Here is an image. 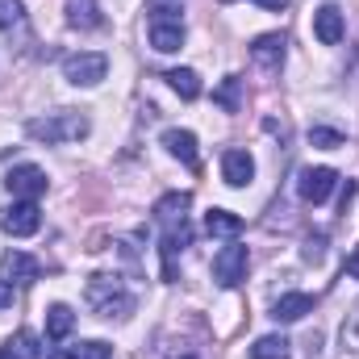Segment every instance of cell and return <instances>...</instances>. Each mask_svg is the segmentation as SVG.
<instances>
[{"label": "cell", "instance_id": "6da1fadb", "mask_svg": "<svg viewBox=\"0 0 359 359\" xmlns=\"http://www.w3.org/2000/svg\"><path fill=\"white\" fill-rule=\"evenodd\" d=\"M84 297H88V305L100 318H130V313H134V292H130V284H126L121 276H113V271L88 276Z\"/></svg>", "mask_w": 359, "mask_h": 359}, {"label": "cell", "instance_id": "7a4b0ae2", "mask_svg": "<svg viewBox=\"0 0 359 359\" xmlns=\"http://www.w3.org/2000/svg\"><path fill=\"white\" fill-rule=\"evenodd\" d=\"M25 130H29V138H38V142H46V147H59V142H80V138H88L92 121H88V113H80V109H59V113L34 117Z\"/></svg>", "mask_w": 359, "mask_h": 359}, {"label": "cell", "instance_id": "3957f363", "mask_svg": "<svg viewBox=\"0 0 359 359\" xmlns=\"http://www.w3.org/2000/svg\"><path fill=\"white\" fill-rule=\"evenodd\" d=\"M147 21H151V46L159 55H172L184 46V13L176 4H147Z\"/></svg>", "mask_w": 359, "mask_h": 359}, {"label": "cell", "instance_id": "277c9868", "mask_svg": "<svg viewBox=\"0 0 359 359\" xmlns=\"http://www.w3.org/2000/svg\"><path fill=\"white\" fill-rule=\"evenodd\" d=\"M104 72H109V59L96 55V50H80V55H67V59H63V76H67V84H76V88L100 84Z\"/></svg>", "mask_w": 359, "mask_h": 359}, {"label": "cell", "instance_id": "5b68a950", "mask_svg": "<svg viewBox=\"0 0 359 359\" xmlns=\"http://www.w3.org/2000/svg\"><path fill=\"white\" fill-rule=\"evenodd\" d=\"M38 226H42V213L34 201H13L0 209V230L13 238H29V234H38Z\"/></svg>", "mask_w": 359, "mask_h": 359}, {"label": "cell", "instance_id": "8992f818", "mask_svg": "<svg viewBox=\"0 0 359 359\" xmlns=\"http://www.w3.org/2000/svg\"><path fill=\"white\" fill-rule=\"evenodd\" d=\"M247 264H251L247 247L230 243V247H222V251L213 255V280H217L222 288H234V284H243V280H247Z\"/></svg>", "mask_w": 359, "mask_h": 359}, {"label": "cell", "instance_id": "52a82bcc", "mask_svg": "<svg viewBox=\"0 0 359 359\" xmlns=\"http://www.w3.org/2000/svg\"><path fill=\"white\" fill-rule=\"evenodd\" d=\"M334 184H339L334 168H305L301 180H297V196H301L305 205H322V201L334 192Z\"/></svg>", "mask_w": 359, "mask_h": 359}, {"label": "cell", "instance_id": "ba28073f", "mask_svg": "<svg viewBox=\"0 0 359 359\" xmlns=\"http://www.w3.org/2000/svg\"><path fill=\"white\" fill-rule=\"evenodd\" d=\"M4 188H8L13 196H21V201H34V196L46 192V172L34 168V163H21V168H13V172L4 176Z\"/></svg>", "mask_w": 359, "mask_h": 359}, {"label": "cell", "instance_id": "9c48e42d", "mask_svg": "<svg viewBox=\"0 0 359 359\" xmlns=\"http://www.w3.org/2000/svg\"><path fill=\"white\" fill-rule=\"evenodd\" d=\"M343 34H347V17H343V8H339V4H322V8L313 13V38H318L322 46H339Z\"/></svg>", "mask_w": 359, "mask_h": 359}, {"label": "cell", "instance_id": "30bf717a", "mask_svg": "<svg viewBox=\"0 0 359 359\" xmlns=\"http://www.w3.org/2000/svg\"><path fill=\"white\" fill-rule=\"evenodd\" d=\"M38 276H42V264L34 255H25V251H8L0 259V280L4 284H34Z\"/></svg>", "mask_w": 359, "mask_h": 359}, {"label": "cell", "instance_id": "8fae6325", "mask_svg": "<svg viewBox=\"0 0 359 359\" xmlns=\"http://www.w3.org/2000/svg\"><path fill=\"white\" fill-rule=\"evenodd\" d=\"M284 50H288V38L284 34H259L251 42V59L264 67V72H280L284 67Z\"/></svg>", "mask_w": 359, "mask_h": 359}, {"label": "cell", "instance_id": "7c38bea8", "mask_svg": "<svg viewBox=\"0 0 359 359\" xmlns=\"http://www.w3.org/2000/svg\"><path fill=\"white\" fill-rule=\"evenodd\" d=\"M188 205H192L188 192H168V196H159V201H155V222H159L163 230L184 226V222H188Z\"/></svg>", "mask_w": 359, "mask_h": 359}, {"label": "cell", "instance_id": "4fadbf2b", "mask_svg": "<svg viewBox=\"0 0 359 359\" xmlns=\"http://www.w3.org/2000/svg\"><path fill=\"white\" fill-rule=\"evenodd\" d=\"M251 176H255V159L247 155V151H226L222 155V180L230 184V188H243V184H251Z\"/></svg>", "mask_w": 359, "mask_h": 359}, {"label": "cell", "instance_id": "5bb4252c", "mask_svg": "<svg viewBox=\"0 0 359 359\" xmlns=\"http://www.w3.org/2000/svg\"><path fill=\"white\" fill-rule=\"evenodd\" d=\"M163 151L168 155H176L184 168H196V134L192 130H163Z\"/></svg>", "mask_w": 359, "mask_h": 359}, {"label": "cell", "instance_id": "9a60e30c", "mask_svg": "<svg viewBox=\"0 0 359 359\" xmlns=\"http://www.w3.org/2000/svg\"><path fill=\"white\" fill-rule=\"evenodd\" d=\"M305 313H313V297H309V292H284V297L271 305V318H276V322H301Z\"/></svg>", "mask_w": 359, "mask_h": 359}, {"label": "cell", "instance_id": "2e32d148", "mask_svg": "<svg viewBox=\"0 0 359 359\" xmlns=\"http://www.w3.org/2000/svg\"><path fill=\"white\" fill-rule=\"evenodd\" d=\"M205 230H209L213 238H238V234H243V217L230 213V209H209V213H205Z\"/></svg>", "mask_w": 359, "mask_h": 359}, {"label": "cell", "instance_id": "e0dca14e", "mask_svg": "<svg viewBox=\"0 0 359 359\" xmlns=\"http://www.w3.org/2000/svg\"><path fill=\"white\" fill-rule=\"evenodd\" d=\"M100 8L96 0H67V25L72 29H100Z\"/></svg>", "mask_w": 359, "mask_h": 359}, {"label": "cell", "instance_id": "ac0fdd59", "mask_svg": "<svg viewBox=\"0 0 359 359\" xmlns=\"http://www.w3.org/2000/svg\"><path fill=\"white\" fill-rule=\"evenodd\" d=\"M72 326H76V313H72L67 305H50V309H46V339H50V343H63V339L72 334Z\"/></svg>", "mask_w": 359, "mask_h": 359}, {"label": "cell", "instance_id": "d6986e66", "mask_svg": "<svg viewBox=\"0 0 359 359\" xmlns=\"http://www.w3.org/2000/svg\"><path fill=\"white\" fill-rule=\"evenodd\" d=\"M213 104L226 109V113H238V109H243V80H238V76H226V80L217 84V92H213Z\"/></svg>", "mask_w": 359, "mask_h": 359}, {"label": "cell", "instance_id": "ffe728a7", "mask_svg": "<svg viewBox=\"0 0 359 359\" xmlns=\"http://www.w3.org/2000/svg\"><path fill=\"white\" fill-rule=\"evenodd\" d=\"M163 80L172 84V92H180L184 100H196L201 96V76L192 67H176V72H163Z\"/></svg>", "mask_w": 359, "mask_h": 359}, {"label": "cell", "instance_id": "44dd1931", "mask_svg": "<svg viewBox=\"0 0 359 359\" xmlns=\"http://www.w3.org/2000/svg\"><path fill=\"white\" fill-rule=\"evenodd\" d=\"M288 347H292V343H288L284 334H264V339L251 347V359H292Z\"/></svg>", "mask_w": 359, "mask_h": 359}, {"label": "cell", "instance_id": "7402d4cb", "mask_svg": "<svg viewBox=\"0 0 359 359\" xmlns=\"http://www.w3.org/2000/svg\"><path fill=\"white\" fill-rule=\"evenodd\" d=\"M42 359H113V347H109V343H100V339H88V343L67 347L63 355H42Z\"/></svg>", "mask_w": 359, "mask_h": 359}, {"label": "cell", "instance_id": "603a6c76", "mask_svg": "<svg viewBox=\"0 0 359 359\" xmlns=\"http://www.w3.org/2000/svg\"><path fill=\"white\" fill-rule=\"evenodd\" d=\"M0 29L4 34H25V8H21V0H0Z\"/></svg>", "mask_w": 359, "mask_h": 359}, {"label": "cell", "instance_id": "cb8c5ba5", "mask_svg": "<svg viewBox=\"0 0 359 359\" xmlns=\"http://www.w3.org/2000/svg\"><path fill=\"white\" fill-rule=\"evenodd\" d=\"M4 351H13V359H42V351H38V339H34L29 330H17V334L4 343Z\"/></svg>", "mask_w": 359, "mask_h": 359}, {"label": "cell", "instance_id": "d4e9b609", "mask_svg": "<svg viewBox=\"0 0 359 359\" xmlns=\"http://www.w3.org/2000/svg\"><path fill=\"white\" fill-rule=\"evenodd\" d=\"M309 142L322 147V151H334V147H343V134L339 130H326V126H309Z\"/></svg>", "mask_w": 359, "mask_h": 359}, {"label": "cell", "instance_id": "484cf974", "mask_svg": "<svg viewBox=\"0 0 359 359\" xmlns=\"http://www.w3.org/2000/svg\"><path fill=\"white\" fill-rule=\"evenodd\" d=\"M343 347L359 351V301H355V309L347 313V322H343Z\"/></svg>", "mask_w": 359, "mask_h": 359}, {"label": "cell", "instance_id": "4316f807", "mask_svg": "<svg viewBox=\"0 0 359 359\" xmlns=\"http://www.w3.org/2000/svg\"><path fill=\"white\" fill-rule=\"evenodd\" d=\"M322 255H326V234H309L305 238V259L309 264H322Z\"/></svg>", "mask_w": 359, "mask_h": 359}, {"label": "cell", "instance_id": "83f0119b", "mask_svg": "<svg viewBox=\"0 0 359 359\" xmlns=\"http://www.w3.org/2000/svg\"><path fill=\"white\" fill-rule=\"evenodd\" d=\"M343 276H351V280H359V247L347 255V264H343Z\"/></svg>", "mask_w": 359, "mask_h": 359}, {"label": "cell", "instance_id": "f1b7e54d", "mask_svg": "<svg viewBox=\"0 0 359 359\" xmlns=\"http://www.w3.org/2000/svg\"><path fill=\"white\" fill-rule=\"evenodd\" d=\"M8 305H13V284L0 280V309H8Z\"/></svg>", "mask_w": 359, "mask_h": 359}, {"label": "cell", "instance_id": "f546056e", "mask_svg": "<svg viewBox=\"0 0 359 359\" xmlns=\"http://www.w3.org/2000/svg\"><path fill=\"white\" fill-rule=\"evenodd\" d=\"M255 4H264L268 13H284V8H288V0H255Z\"/></svg>", "mask_w": 359, "mask_h": 359}, {"label": "cell", "instance_id": "4dcf8cb0", "mask_svg": "<svg viewBox=\"0 0 359 359\" xmlns=\"http://www.w3.org/2000/svg\"><path fill=\"white\" fill-rule=\"evenodd\" d=\"M0 359H13V351H0Z\"/></svg>", "mask_w": 359, "mask_h": 359}]
</instances>
